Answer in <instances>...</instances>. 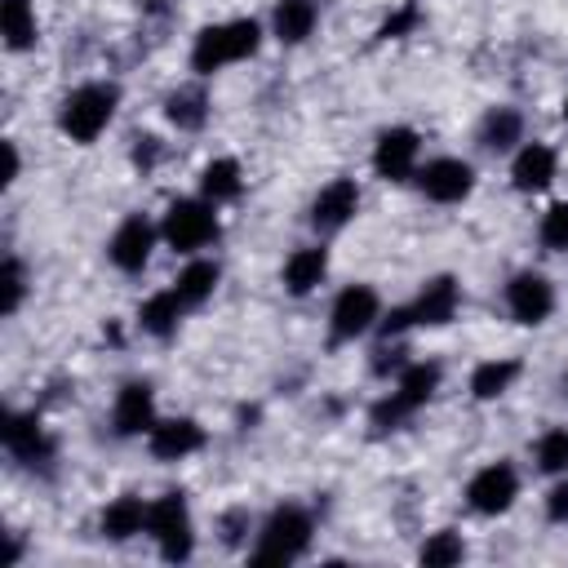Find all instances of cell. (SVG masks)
Instances as JSON below:
<instances>
[{"instance_id":"1","label":"cell","mask_w":568,"mask_h":568,"mask_svg":"<svg viewBox=\"0 0 568 568\" xmlns=\"http://www.w3.org/2000/svg\"><path fill=\"white\" fill-rule=\"evenodd\" d=\"M262 49V22L257 18H226V22H209L195 31L191 44V71L195 75H213L231 62H244Z\"/></svg>"},{"instance_id":"2","label":"cell","mask_w":568,"mask_h":568,"mask_svg":"<svg viewBox=\"0 0 568 568\" xmlns=\"http://www.w3.org/2000/svg\"><path fill=\"white\" fill-rule=\"evenodd\" d=\"M115 106H120V89L106 84V80H89L80 89H71L58 106V129L75 142V146H89L106 133V124L115 120Z\"/></svg>"},{"instance_id":"3","label":"cell","mask_w":568,"mask_h":568,"mask_svg":"<svg viewBox=\"0 0 568 568\" xmlns=\"http://www.w3.org/2000/svg\"><path fill=\"white\" fill-rule=\"evenodd\" d=\"M311 532H315V519H311L297 501H284V506H275V510L262 519L257 546H253L248 559H253V564H293V559L306 555Z\"/></svg>"},{"instance_id":"4","label":"cell","mask_w":568,"mask_h":568,"mask_svg":"<svg viewBox=\"0 0 568 568\" xmlns=\"http://www.w3.org/2000/svg\"><path fill=\"white\" fill-rule=\"evenodd\" d=\"M160 235L173 253H200L217 240V204H209L204 195L200 200H173L164 209V222H160Z\"/></svg>"},{"instance_id":"5","label":"cell","mask_w":568,"mask_h":568,"mask_svg":"<svg viewBox=\"0 0 568 568\" xmlns=\"http://www.w3.org/2000/svg\"><path fill=\"white\" fill-rule=\"evenodd\" d=\"M146 532L155 537L160 559H169V564L191 559V550H195V528H191V506H186V497H182V493L155 497V501L146 506Z\"/></svg>"},{"instance_id":"6","label":"cell","mask_w":568,"mask_h":568,"mask_svg":"<svg viewBox=\"0 0 568 568\" xmlns=\"http://www.w3.org/2000/svg\"><path fill=\"white\" fill-rule=\"evenodd\" d=\"M377 320H382V297H377V288H373V284H346V288L333 297L328 337H333V342H355V337H364Z\"/></svg>"},{"instance_id":"7","label":"cell","mask_w":568,"mask_h":568,"mask_svg":"<svg viewBox=\"0 0 568 568\" xmlns=\"http://www.w3.org/2000/svg\"><path fill=\"white\" fill-rule=\"evenodd\" d=\"M519 497V470L510 462H488L466 484V506L475 515H506Z\"/></svg>"},{"instance_id":"8","label":"cell","mask_w":568,"mask_h":568,"mask_svg":"<svg viewBox=\"0 0 568 568\" xmlns=\"http://www.w3.org/2000/svg\"><path fill=\"white\" fill-rule=\"evenodd\" d=\"M155 240H160L155 222H151V217H142V213H129V217L111 231V240H106V257H111V266H115V271L138 275V271H146V262H151Z\"/></svg>"},{"instance_id":"9","label":"cell","mask_w":568,"mask_h":568,"mask_svg":"<svg viewBox=\"0 0 568 568\" xmlns=\"http://www.w3.org/2000/svg\"><path fill=\"white\" fill-rule=\"evenodd\" d=\"M417 155H422V138L408 124L382 129L373 142V173L382 182H408L417 173Z\"/></svg>"},{"instance_id":"10","label":"cell","mask_w":568,"mask_h":568,"mask_svg":"<svg viewBox=\"0 0 568 568\" xmlns=\"http://www.w3.org/2000/svg\"><path fill=\"white\" fill-rule=\"evenodd\" d=\"M506 311L515 324H546L555 311V284L541 271H515L506 280Z\"/></svg>"},{"instance_id":"11","label":"cell","mask_w":568,"mask_h":568,"mask_svg":"<svg viewBox=\"0 0 568 568\" xmlns=\"http://www.w3.org/2000/svg\"><path fill=\"white\" fill-rule=\"evenodd\" d=\"M417 186L426 200L435 204H462L470 191H475V169L457 155H435L417 169Z\"/></svg>"},{"instance_id":"12","label":"cell","mask_w":568,"mask_h":568,"mask_svg":"<svg viewBox=\"0 0 568 568\" xmlns=\"http://www.w3.org/2000/svg\"><path fill=\"white\" fill-rule=\"evenodd\" d=\"M155 426V390L151 382L133 377L115 390V404H111V430L120 439H133V435H146Z\"/></svg>"},{"instance_id":"13","label":"cell","mask_w":568,"mask_h":568,"mask_svg":"<svg viewBox=\"0 0 568 568\" xmlns=\"http://www.w3.org/2000/svg\"><path fill=\"white\" fill-rule=\"evenodd\" d=\"M457 306H462V284L453 275H430L408 302V320L417 328H444L457 315Z\"/></svg>"},{"instance_id":"14","label":"cell","mask_w":568,"mask_h":568,"mask_svg":"<svg viewBox=\"0 0 568 568\" xmlns=\"http://www.w3.org/2000/svg\"><path fill=\"white\" fill-rule=\"evenodd\" d=\"M146 448L155 462H182L204 448V426L195 417H155L146 430Z\"/></svg>"},{"instance_id":"15","label":"cell","mask_w":568,"mask_h":568,"mask_svg":"<svg viewBox=\"0 0 568 568\" xmlns=\"http://www.w3.org/2000/svg\"><path fill=\"white\" fill-rule=\"evenodd\" d=\"M355 213H359V186H355V178H333V182L320 186V195L311 200V226H315L320 235L342 231Z\"/></svg>"},{"instance_id":"16","label":"cell","mask_w":568,"mask_h":568,"mask_svg":"<svg viewBox=\"0 0 568 568\" xmlns=\"http://www.w3.org/2000/svg\"><path fill=\"white\" fill-rule=\"evenodd\" d=\"M0 435H4L9 457H13V462H22V466H40V462H49V457H53V439H49V430L40 426V417H36V413H9Z\"/></svg>"},{"instance_id":"17","label":"cell","mask_w":568,"mask_h":568,"mask_svg":"<svg viewBox=\"0 0 568 568\" xmlns=\"http://www.w3.org/2000/svg\"><path fill=\"white\" fill-rule=\"evenodd\" d=\"M555 169H559L555 146H546V142H524V146L515 151V160H510V182H515V191L532 195V191H546V186L555 182Z\"/></svg>"},{"instance_id":"18","label":"cell","mask_w":568,"mask_h":568,"mask_svg":"<svg viewBox=\"0 0 568 568\" xmlns=\"http://www.w3.org/2000/svg\"><path fill=\"white\" fill-rule=\"evenodd\" d=\"M439 382H444V368H439L435 359H413V364H404V368L395 373V390H390V395H395L408 413H417L422 404L435 399Z\"/></svg>"},{"instance_id":"19","label":"cell","mask_w":568,"mask_h":568,"mask_svg":"<svg viewBox=\"0 0 568 568\" xmlns=\"http://www.w3.org/2000/svg\"><path fill=\"white\" fill-rule=\"evenodd\" d=\"M328 275V248L324 244H306V248H293L288 262H284V288L293 297H306L324 284Z\"/></svg>"},{"instance_id":"20","label":"cell","mask_w":568,"mask_h":568,"mask_svg":"<svg viewBox=\"0 0 568 568\" xmlns=\"http://www.w3.org/2000/svg\"><path fill=\"white\" fill-rule=\"evenodd\" d=\"M320 22V0H275L271 9V36L280 44H302Z\"/></svg>"},{"instance_id":"21","label":"cell","mask_w":568,"mask_h":568,"mask_svg":"<svg viewBox=\"0 0 568 568\" xmlns=\"http://www.w3.org/2000/svg\"><path fill=\"white\" fill-rule=\"evenodd\" d=\"M515 142H524V115L515 106H506V102L488 106L484 120H479V146L501 155V151H515Z\"/></svg>"},{"instance_id":"22","label":"cell","mask_w":568,"mask_h":568,"mask_svg":"<svg viewBox=\"0 0 568 568\" xmlns=\"http://www.w3.org/2000/svg\"><path fill=\"white\" fill-rule=\"evenodd\" d=\"M146 506H151V501H142V497H133V493L106 501V510H102V519H98L102 537H106V541H129V537L146 532Z\"/></svg>"},{"instance_id":"23","label":"cell","mask_w":568,"mask_h":568,"mask_svg":"<svg viewBox=\"0 0 568 568\" xmlns=\"http://www.w3.org/2000/svg\"><path fill=\"white\" fill-rule=\"evenodd\" d=\"M182 311H186V302L178 297V288H160V293H151V297L138 306V324H142V333H151V337H173L178 324H182Z\"/></svg>"},{"instance_id":"24","label":"cell","mask_w":568,"mask_h":568,"mask_svg":"<svg viewBox=\"0 0 568 568\" xmlns=\"http://www.w3.org/2000/svg\"><path fill=\"white\" fill-rule=\"evenodd\" d=\"M164 120H169L178 133H195V129H204V120H209V93H204L200 84H182V89H173V93L164 98Z\"/></svg>"},{"instance_id":"25","label":"cell","mask_w":568,"mask_h":568,"mask_svg":"<svg viewBox=\"0 0 568 568\" xmlns=\"http://www.w3.org/2000/svg\"><path fill=\"white\" fill-rule=\"evenodd\" d=\"M240 191H244V169H240V160L217 155V160H209V164L200 169V195H204L209 204L240 200Z\"/></svg>"},{"instance_id":"26","label":"cell","mask_w":568,"mask_h":568,"mask_svg":"<svg viewBox=\"0 0 568 568\" xmlns=\"http://www.w3.org/2000/svg\"><path fill=\"white\" fill-rule=\"evenodd\" d=\"M0 36L13 53H27L40 40V22H36V4L31 0H4L0 4Z\"/></svg>"},{"instance_id":"27","label":"cell","mask_w":568,"mask_h":568,"mask_svg":"<svg viewBox=\"0 0 568 568\" xmlns=\"http://www.w3.org/2000/svg\"><path fill=\"white\" fill-rule=\"evenodd\" d=\"M217 280H222L217 262H209V257H191V262L178 271L173 288H178V297H182L186 306H204V302L217 293Z\"/></svg>"},{"instance_id":"28","label":"cell","mask_w":568,"mask_h":568,"mask_svg":"<svg viewBox=\"0 0 568 568\" xmlns=\"http://www.w3.org/2000/svg\"><path fill=\"white\" fill-rule=\"evenodd\" d=\"M515 377H519V359H484V364H475V373H470V395H475L479 404L501 399Z\"/></svg>"},{"instance_id":"29","label":"cell","mask_w":568,"mask_h":568,"mask_svg":"<svg viewBox=\"0 0 568 568\" xmlns=\"http://www.w3.org/2000/svg\"><path fill=\"white\" fill-rule=\"evenodd\" d=\"M417 559H422L426 568H448V564H462V559H466V541H462V532L439 528V532H430V537L422 541Z\"/></svg>"},{"instance_id":"30","label":"cell","mask_w":568,"mask_h":568,"mask_svg":"<svg viewBox=\"0 0 568 568\" xmlns=\"http://www.w3.org/2000/svg\"><path fill=\"white\" fill-rule=\"evenodd\" d=\"M22 297H27V266L9 253V257H4V266H0V315H4V320H9V315H18Z\"/></svg>"},{"instance_id":"31","label":"cell","mask_w":568,"mask_h":568,"mask_svg":"<svg viewBox=\"0 0 568 568\" xmlns=\"http://www.w3.org/2000/svg\"><path fill=\"white\" fill-rule=\"evenodd\" d=\"M532 457H537V470H546V475H564V470H568V426L546 430V435L537 439Z\"/></svg>"},{"instance_id":"32","label":"cell","mask_w":568,"mask_h":568,"mask_svg":"<svg viewBox=\"0 0 568 568\" xmlns=\"http://www.w3.org/2000/svg\"><path fill=\"white\" fill-rule=\"evenodd\" d=\"M537 235H541V244H546L550 253H568V200H559V204H550V209L541 213Z\"/></svg>"},{"instance_id":"33","label":"cell","mask_w":568,"mask_h":568,"mask_svg":"<svg viewBox=\"0 0 568 568\" xmlns=\"http://www.w3.org/2000/svg\"><path fill=\"white\" fill-rule=\"evenodd\" d=\"M546 519L550 524H568V470L555 479V488L546 493Z\"/></svg>"},{"instance_id":"34","label":"cell","mask_w":568,"mask_h":568,"mask_svg":"<svg viewBox=\"0 0 568 568\" xmlns=\"http://www.w3.org/2000/svg\"><path fill=\"white\" fill-rule=\"evenodd\" d=\"M155 160H160V138H133V164L146 173V169H155Z\"/></svg>"},{"instance_id":"35","label":"cell","mask_w":568,"mask_h":568,"mask_svg":"<svg viewBox=\"0 0 568 568\" xmlns=\"http://www.w3.org/2000/svg\"><path fill=\"white\" fill-rule=\"evenodd\" d=\"M413 22H417V9H413V4H404V9L395 13V18H386V27H382L377 36H386V40H395V36H404V31L413 27Z\"/></svg>"},{"instance_id":"36","label":"cell","mask_w":568,"mask_h":568,"mask_svg":"<svg viewBox=\"0 0 568 568\" xmlns=\"http://www.w3.org/2000/svg\"><path fill=\"white\" fill-rule=\"evenodd\" d=\"M142 4H151V9H164V4H169V0H142Z\"/></svg>"},{"instance_id":"37","label":"cell","mask_w":568,"mask_h":568,"mask_svg":"<svg viewBox=\"0 0 568 568\" xmlns=\"http://www.w3.org/2000/svg\"><path fill=\"white\" fill-rule=\"evenodd\" d=\"M564 120H568V93H564Z\"/></svg>"},{"instance_id":"38","label":"cell","mask_w":568,"mask_h":568,"mask_svg":"<svg viewBox=\"0 0 568 568\" xmlns=\"http://www.w3.org/2000/svg\"><path fill=\"white\" fill-rule=\"evenodd\" d=\"M564 395H568V377H564Z\"/></svg>"}]
</instances>
